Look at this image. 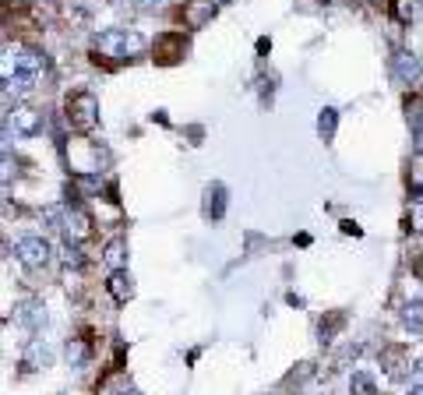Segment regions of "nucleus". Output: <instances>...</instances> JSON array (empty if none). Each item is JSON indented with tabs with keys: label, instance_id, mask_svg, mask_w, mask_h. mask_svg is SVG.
<instances>
[{
	"label": "nucleus",
	"instance_id": "7ed1b4c3",
	"mask_svg": "<svg viewBox=\"0 0 423 395\" xmlns=\"http://www.w3.org/2000/svg\"><path fill=\"white\" fill-rule=\"evenodd\" d=\"M96 50H103L106 57H131V53H138V50H145V39L141 36H127V32H106L99 36V43H96Z\"/></svg>",
	"mask_w": 423,
	"mask_h": 395
},
{
	"label": "nucleus",
	"instance_id": "20e7f679",
	"mask_svg": "<svg viewBox=\"0 0 423 395\" xmlns=\"http://www.w3.org/2000/svg\"><path fill=\"white\" fill-rule=\"evenodd\" d=\"M67 244H85L92 237V219L82 208H64V222H60Z\"/></svg>",
	"mask_w": 423,
	"mask_h": 395
},
{
	"label": "nucleus",
	"instance_id": "f03ea898",
	"mask_svg": "<svg viewBox=\"0 0 423 395\" xmlns=\"http://www.w3.org/2000/svg\"><path fill=\"white\" fill-rule=\"evenodd\" d=\"M14 254H18V261H21L25 269H43V265L50 261V244H46L43 237L28 233V237H18Z\"/></svg>",
	"mask_w": 423,
	"mask_h": 395
},
{
	"label": "nucleus",
	"instance_id": "dca6fc26",
	"mask_svg": "<svg viewBox=\"0 0 423 395\" xmlns=\"http://www.w3.org/2000/svg\"><path fill=\"white\" fill-rule=\"evenodd\" d=\"M335 127H339V109H331V106L321 109V117H317V134L328 141V138L335 134Z\"/></svg>",
	"mask_w": 423,
	"mask_h": 395
},
{
	"label": "nucleus",
	"instance_id": "a878e982",
	"mask_svg": "<svg viewBox=\"0 0 423 395\" xmlns=\"http://www.w3.org/2000/svg\"><path fill=\"white\" fill-rule=\"evenodd\" d=\"M410 395H423V382H417V385H410Z\"/></svg>",
	"mask_w": 423,
	"mask_h": 395
},
{
	"label": "nucleus",
	"instance_id": "cd10ccee",
	"mask_svg": "<svg viewBox=\"0 0 423 395\" xmlns=\"http://www.w3.org/2000/svg\"><path fill=\"white\" fill-rule=\"evenodd\" d=\"M113 395H138L134 389H120V392H113Z\"/></svg>",
	"mask_w": 423,
	"mask_h": 395
},
{
	"label": "nucleus",
	"instance_id": "1a4fd4ad",
	"mask_svg": "<svg viewBox=\"0 0 423 395\" xmlns=\"http://www.w3.org/2000/svg\"><path fill=\"white\" fill-rule=\"evenodd\" d=\"M202 212H205V219H222V212H226V188H222V184H209V188H205Z\"/></svg>",
	"mask_w": 423,
	"mask_h": 395
},
{
	"label": "nucleus",
	"instance_id": "4be33fe9",
	"mask_svg": "<svg viewBox=\"0 0 423 395\" xmlns=\"http://www.w3.org/2000/svg\"><path fill=\"white\" fill-rule=\"evenodd\" d=\"M406 109H410V120L420 127V124H423V99H410V102H406Z\"/></svg>",
	"mask_w": 423,
	"mask_h": 395
},
{
	"label": "nucleus",
	"instance_id": "39448f33",
	"mask_svg": "<svg viewBox=\"0 0 423 395\" xmlns=\"http://www.w3.org/2000/svg\"><path fill=\"white\" fill-rule=\"evenodd\" d=\"M7 124H14L18 134H35V131L43 127V117H39L35 109H28V106H14V109L7 113Z\"/></svg>",
	"mask_w": 423,
	"mask_h": 395
},
{
	"label": "nucleus",
	"instance_id": "423d86ee",
	"mask_svg": "<svg viewBox=\"0 0 423 395\" xmlns=\"http://www.w3.org/2000/svg\"><path fill=\"white\" fill-rule=\"evenodd\" d=\"M420 75H423V64H420V57H417V53H410V50L395 53V78H399V82L413 85Z\"/></svg>",
	"mask_w": 423,
	"mask_h": 395
},
{
	"label": "nucleus",
	"instance_id": "f3484780",
	"mask_svg": "<svg viewBox=\"0 0 423 395\" xmlns=\"http://www.w3.org/2000/svg\"><path fill=\"white\" fill-rule=\"evenodd\" d=\"M381 360H385V367H388L392 378H402V350H385Z\"/></svg>",
	"mask_w": 423,
	"mask_h": 395
},
{
	"label": "nucleus",
	"instance_id": "6ab92c4d",
	"mask_svg": "<svg viewBox=\"0 0 423 395\" xmlns=\"http://www.w3.org/2000/svg\"><path fill=\"white\" fill-rule=\"evenodd\" d=\"M342 321H346V314H331L328 321H321V342H331V335L342 328Z\"/></svg>",
	"mask_w": 423,
	"mask_h": 395
},
{
	"label": "nucleus",
	"instance_id": "b1692460",
	"mask_svg": "<svg viewBox=\"0 0 423 395\" xmlns=\"http://www.w3.org/2000/svg\"><path fill=\"white\" fill-rule=\"evenodd\" d=\"M413 152H417V156H423V124L417 127V141H413Z\"/></svg>",
	"mask_w": 423,
	"mask_h": 395
},
{
	"label": "nucleus",
	"instance_id": "412c9836",
	"mask_svg": "<svg viewBox=\"0 0 423 395\" xmlns=\"http://www.w3.org/2000/svg\"><path fill=\"white\" fill-rule=\"evenodd\" d=\"M395 14H399L402 21H410V18L417 14V0H395Z\"/></svg>",
	"mask_w": 423,
	"mask_h": 395
},
{
	"label": "nucleus",
	"instance_id": "9d476101",
	"mask_svg": "<svg viewBox=\"0 0 423 395\" xmlns=\"http://www.w3.org/2000/svg\"><path fill=\"white\" fill-rule=\"evenodd\" d=\"M50 360H53L50 346H46V342H32V346L25 350V357H21V367H28V371H39V367H46Z\"/></svg>",
	"mask_w": 423,
	"mask_h": 395
},
{
	"label": "nucleus",
	"instance_id": "6e6552de",
	"mask_svg": "<svg viewBox=\"0 0 423 395\" xmlns=\"http://www.w3.org/2000/svg\"><path fill=\"white\" fill-rule=\"evenodd\" d=\"M106 290H109V296H113L116 303H127V300L134 296V279H131L123 269H116V272H109V279H106Z\"/></svg>",
	"mask_w": 423,
	"mask_h": 395
},
{
	"label": "nucleus",
	"instance_id": "5701e85b",
	"mask_svg": "<svg viewBox=\"0 0 423 395\" xmlns=\"http://www.w3.org/2000/svg\"><path fill=\"white\" fill-rule=\"evenodd\" d=\"M67 360L71 364H82L85 360V346L82 342H67Z\"/></svg>",
	"mask_w": 423,
	"mask_h": 395
},
{
	"label": "nucleus",
	"instance_id": "4468645a",
	"mask_svg": "<svg viewBox=\"0 0 423 395\" xmlns=\"http://www.w3.org/2000/svg\"><path fill=\"white\" fill-rule=\"evenodd\" d=\"M402 325L410 332H423V300H410L402 307Z\"/></svg>",
	"mask_w": 423,
	"mask_h": 395
},
{
	"label": "nucleus",
	"instance_id": "2eb2a0df",
	"mask_svg": "<svg viewBox=\"0 0 423 395\" xmlns=\"http://www.w3.org/2000/svg\"><path fill=\"white\" fill-rule=\"evenodd\" d=\"M349 395H378L374 378H370L367 371H356V374L349 378Z\"/></svg>",
	"mask_w": 423,
	"mask_h": 395
},
{
	"label": "nucleus",
	"instance_id": "bb28decb",
	"mask_svg": "<svg viewBox=\"0 0 423 395\" xmlns=\"http://www.w3.org/2000/svg\"><path fill=\"white\" fill-rule=\"evenodd\" d=\"M155 4H159V0H138V7H145V11H148V7H155Z\"/></svg>",
	"mask_w": 423,
	"mask_h": 395
},
{
	"label": "nucleus",
	"instance_id": "f257e3e1",
	"mask_svg": "<svg viewBox=\"0 0 423 395\" xmlns=\"http://www.w3.org/2000/svg\"><path fill=\"white\" fill-rule=\"evenodd\" d=\"M96 117H99V99L92 96V92H75V96L67 99V120H71V127L92 131L96 127Z\"/></svg>",
	"mask_w": 423,
	"mask_h": 395
},
{
	"label": "nucleus",
	"instance_id": "0eeeda50",
	"mask_svg": "<svg viewBox=\"0 0 423 395\" xmlns=\"http://www.w3.org/2000/svg\"><path fill=\"white\" fill-rule=\"evenodd\" d=\"M180 14H184L187 28H205L211 21V14H215V4H211V0H191Z\"/></svg>",
	"mask_w": 423,
	"mask_h": 395
},
{
	"label": "nucleus",
	"instance_id": "f8f14e48",
	"mask_svg": "<svg viewBox=\"0 0 423 395\" xmlns=\"http://www.w3.org/2000/svg\"><path fill=\"white\" fill-rule=\"evenodd\" d=\"M14 321H18V325L35 328V325H43V321H46V310H43L39 303H18V307H14Z\"/></svg>",
	"mask_w": 423,
	"mask_h": 395
},
{
	"label": "nucleus",
	"instance_id": "aec40b11",
	"mask_svg": "<svg viewBox=\"0 0 423 395\" xmlns=\"http://www.w3.org/2000/svg\"><path fill=\"white\" fill-rule=\"evenodd\" d=\"M60 258H64V265H67V269H82V265H85V258H82L78 244H64V254H60Z\"/></svg>",
	"mask_w": 423,
	"mask_h": 395
},
{
	"label": "nucleus",
	"instance_id": "393cba45",
	"mask_svg": "<svg viewBox=\"0 0 423 395\" xmlns=\"http://www.w3.org/2000/svg\"><path fill=\"white\" fill-rule=\"evenodd\" d=\"M413 378H417V382H423V357L413 364Z\"/></svg>",
	"mask_w": 423,
	"mask_h": 395
},
{
	"label": "nucleus",
	"instance_id": "9b49d317",
	"mask_svg": "<svg viewBox=\"0 0 423 395\" xmlns=\"http://www.w3.org/2000/svg\"><path fill=\"white\" fill-rule=\"evenodd\" d=\"M43 53H35V50H21L18 53V60H14V67L21 71V75H28V78H39V71H43Z\"/></svg>",
	"mask_w": 423,
	"mask_h": 395
},
{
	"label": "nucleus",
	"instance_id": "a211bd4d",
	"mask_svg": "<svg viewBox=\"0 0 423 395\" xmlns=\"http://www.w3.org/2000/svg\"><path fill=\"white\" fill-rule=\"evenodd\" d=\"M406 222H410L413 233H423V198L410 201V215H406Z\"/></svg>",
	"mask_w": 423,
	"mask_h": 395
},
{
	"label": "nucleus",
	"instance_id": "ddd939ff",
	"mask_svg": "<svg viewBox=\"0 0 423 395\" xmlns=\"http://www.w3.org/2000/svg\"><path fill=\"white\" fill-rule=\"evenodd\" d=\"M103 261H106V265H109V269H113V272L127 265V244H123L120 237L106 244V251H103Z\"/></svg>",
	"mask_w": 423,
	"mask_h": 395
}]
</instances>
